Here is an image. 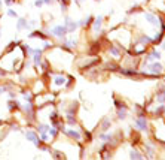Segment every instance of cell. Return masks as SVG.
Instances as JSON below:
<instances>
[{"label": "cell", "mask_w": 165, "mask_h": 160, "mask_svg": "<svg viewBox=\"0 0 165 160\" xmlns=\"http://www.w3.org/2000/svg\"><path fill=\"white\" fill-rule=\"evenodd\" d=\"M25 138H27V141L33 142L37 148H40V147H42V141L39 139V136H37V133H36V132H31V130L25 132Z\"/></svg>", "instance_id": "cell-1"}, {"label": "cell", "mask_w": 165, "mask_h": 160, "mask_svg": "<svg viewBox=\"0 0 165 160\" xmlns=\"http://www.w3.org/2000/svg\"><path fill=\"white\" fill-rule=\"evenodd\" d=\"M51 33L54 34V36H58V37L64 39L66 34H67V27L66 25H57V27H54V29L51 30Z\"/></svg>", "instance_id": "cell-2"}, {"label": "cell", "mask_w": 165, "mask_h": 160, "mask_svg": "<svg viewBox=\"0 0 165 160\" xmlns=\"http://www.w3.org/2000/svg\"><path fill=\"white\" fill-rule=\"evenodd\" d=\"M135 127H137L138 130H141V132L147 130V120H146L144 115H140V117L135 120Z\"/></svg>", "instance_id": "cell-3"}, {"label": "cell", "mask_w": 165, "mask_h": 160, "mask_svg": "<svg viewBox=\"0 0 165 160\" xmlns=\"http://www.w3.org/2000/svg\"><path fill=\"white\" fill-rule=\"evenodd\" d=\"M115 105H116V108H118V117H119L121 120H125V118H127V105L118 102V100L115 102Z\"/></svg>", "instance_id": "cell-4"}, {"label": "cell", "mask_w": 165, "mask_h": 160, "mask_svg": "<svg viewBox=\"0 0 165 160\" xmlns=\"http://www.w3.org/2000/svg\"><path fill=\"white\" fill-rule=\"evenodd\" d=\"M147 69H149L152 73H155V75H159L164 68H162V64H161L159 61H153V63H150V64L147 66Z\"/></svg>", "instance_id": "cell-5"}, {"label": "cell", "mask_w": 165, "mask_h": 160, "mask_svg": "<svg viewBox=\"0 0 165 160\" xmlns=\"http://www.w3.org/2000/svg\"><path fill=\"white\" fill-rule=\"evenodd\" d=\"M24 111H25V114L27 117L30 118V120H33L34 118V108H33V102H27L24 105Z\"/></svg>", "instance_id": "cell-6"}, {"label": "cell", "mask_w": 165, "mask_h": 160, "mask_svg": "<svg viewBox=\"0 0 165 160\" xmlns=\"http://www.w3.org/2000/svg\"><path fill=\"white\" fill-rule=\"evenodd\" d=\"M66 27H67V32H75L77 27H79V24L76 21H72L70 17H66Z\"/></svg>", "instance_id": "cell-7"}, {"label": "cell", "mask_w": 165, "mask_h": 160, "mask_svg": "<svg viewBox=\"0 0 165 160\" xmlns=\"http://www.w3.org/2000/svg\"><path fill=\"white\" fill-rule=\"evenodd\" d=\"M42 49H34L33 56H34V66L36 68H39V64H40V60H42Z\"/></svg>", "instance_id": "cell-8"}, {"label": "cell", "mask_w": 165, "mask_h": 160, "mask_svg": "<svg viewBox=\"0 0 165 160\" xmlns=\"http://www.w3.org/2000/svg\"><path fill=\"white\" fill-rule=\"evenodd\" d=\"M144 17H146V21H149V23H150V24H153V25H158V24L161 23V20H159V18H156L155 15H152V14H149V12H147V14H146Z\"/></svg>", "instance_id": "cell-9"}, {"label": "cell", "mask_w": 165, "mask_h": 160, "mask_svg": "<svg viewBox=\"0 0 165 160\" xmlns=\"http://www.w3.org/2000/svg\"><path fill=\"white\" fill-rule=\"evenodd\" d=\"M101 23H103V17H101V15H98L97 18H94V25H92V30L98 32L100 27H101Z\"/></svg>", "instance_id": "cell-10"}, {"label": "cell", "mask_w": 165, "mask_h": 160, "mask_svg": "<svg viewBox=\"0 0 165 160\" xmlns=\"http://www.w3.org/2000/svg\"><path fill=\"white\" fill-rule=\"evenodd\" d=\"M161 58V53L159 51H152L147 57H146V61H152V60H159Z\"/></svg>", "instance_id": "cell-11"}, {"label": "cell", "mask_w": 165, "mask_h": 160, "mask_svg": "<svg viewBox=\"0 0 165 160\" xmlns=\"http://www.w3.org/2000/svg\"><path fill=\"white\" fill-rule=\"evenodd\" d=\"M27 18H20L18 20V24H16V29H18V32H21L24 29H27Z\"/></svg>", "instance_id": "cell-12"}, {"label": "cell", "mask_w": 165, "mask_h": 160, "mask_svg": "<svg viewBox=\"0 0 165 160\" xmlns=\"http://www.w3.org/2000/svg\"><path fill=\"white\" fill-rule=\"evenodd\" d=\"M156 100H158V103H165V88H162V90H158Z\"/></svg>", "instance_id": "cell-13"}, {"label": "cell", "mask_w": 165, "mask_h": 160, "mask_svg": "<svg viewBox=\"0 0 165 160\" xmlns=\"http://www.w3.org/2000/svg\"><path fill=\"white\" fill-rule=\"evenodd\" d=\"M67 135L70 138H73V139H76V141H80V133L79 132H76V130H73V129H70V130H67Z\"/></svg>", "instance_id": "cell-14"}, {"label": "cell", "mask_w": 165, "mask_h": 160, "mask_svg": "<svg viewBox=\"0 0 165 160\" xmlns=\"http://www.w3.org/2000/svg\"><path fill=\"white\" fill-rule=\"evenodd\" d=\"M30 37H40L42 41H46V34H43L40 30H34L30 33Z\"/></svg>", "instance_id": "cell-15"}, {"label": "cell", "mask_w": 165, "mask_h": 160, "mask_svg": "<svg viewBox=\"0 0 165 160\" xmlns=\"http://www.w3.org/2000/svg\"><path fill=\"white\" fill-rule=\"evenodd\" d=\"M8 108H9V111H15V109H18L20 108V103L16 102V100H8Z\"/></svg>", "instance_id": "cell-16"}, {"label": "cell", "mask_w": 165, "mask_h": 160, "mask_svg": "<svg viewBox=\"0 0 165 160\" xmlns=\"http://www.w3.org/2000/svg\"><path fill=\"white\" fill-rule=\"evenodd\" d=\"M162 37H164V32L158 33L153 37V39H152V44H155V45H158V44H162V42H161V41H162Z\"/></svg>", "instance_id": "cell-17"}, {"label": "cell", "mask_w": 165, "mask_h": 160, "mask_svg": "<svg viewBox=\"0 0 165 160\" xmlns=\"http://www.w3.org/2000/svg\"><path fill=\"white\" fill-rule=\"evenodd\" d=\"M138 44H143V45L152 44V37H149V36H141V37H140V41H138Z\"/></svg>", "instance_id": "cell-18"}, {"label": "cell", "mask_w": 165, "mask_h": 160, "mask_svg": "<svg viewBox=\"0 0 165 160\" xmlns=\"http://www.w3.org/2000/svg\"><path fill=\"white\" fill-rule=\"evenodd\" d=\"M64 82H66V78H64V76H60V75H58V76H55V78H54V84H55V85H63Z\"/></svg>", "instance_id": "cell-19"}, {"label": "cell", "mask_w": 165, "mask_h": 160, "mask_svg": "<svg viewBox=\"0 0 165 160\" xmlns=\"http://www.w3.org/2000/svg\"><path fill=\"white\" fill-rule=\"evenodd\" d=\"M22 96H24V99L27 100V102H33V96H31V93L30 92H25V90H22Z\"/></svg>", "instance_id": "cell-20"}, {"label": "cell", "mask_w": 165, "mask_h": 160, "mask_svg": "<svg viewBox=\"0 0 165 160\" xmlns=\"http://www.w3.org/2000/svg\"><path fill=\"white\" fill-rule=\"evenodd\" d=\"M18 45H20V41H12L11 44L8 45V48H6V53H11L12 49H13L15 46H18Z\"/></svg>", "instance_id": "cell-21"}, {"label": "cell", "mask_w": 165, "mask_h": 160, "mask_svg": "<svg viewBox=\"0 0 165 160\" xmlns=\"http://www.w3.org/2000/svg\"><path fill=\"white\" fill-rule=\"evenodd\" d=\"M112 135H106V133H101L100 135V141H103V142H110L112 141Z\"/></svg>", "instance_id": "cell-22"}, {"label": "cell", "mask_w": 165, "mask_h": 160, "mask_svg": "<svg viewBox=\"0 0 165 160\" xmlns=\"http://www.w3.org/2000/svg\"><path fill=\"white\" fill-rule=\"evenodd\" d=\"M130 157H131V159H143V156H141L138 151H135V150H132L131 153H130Z\"/></svg>", "instance_id": "cell-23"}, {"label": "cell", "mask_w": 165, "mask_h": 160, "mask_svg": "<svg viewBox=\"0 0 165 160\" xmlns=\"http://www.w3.org/2000/svg\"><path fill=\"white\" fill-rule=\"evenodd\" d=\"M110 126H112V121H110L109 118H104V120H103V126H101V129H103V130H107Z\"/></svg>", "instance_id": "cell-24"}, {"label": "cell", "mask_w": 165, "mask_h": 160, "mask_svg": "<svg viewBox=\"0 0 165 160\" xmlns=\"http://www.w3.org/2000/svg\"><path fill=\"white\" fill-rule=\"evenodd\" d=\"M110 53H112V56H115V57H119V56H121V51H119L116 46H112V48H110Z\"/></svg>", "instance_id": "cell-25"}, {"label": "cell", "mask_w": 165, "mask_h": 160, "mask_svg": "<svg viewBox=\"0 0 165 160\" xmlns=\"http://www.w3.org/2000/svg\"><path fill=\"white\" fill-rule=\"evenodd\" d=\"M146 150H147V156L149 157H153L155 156V148L152 145H146Z\"/></svg>", "instance_id": "cell-26"}, {"label": "cell", "mask_w": 165, "mask_h": 160, "mask_svg": "<svg viewBox=\"0 0 165 160\" xmlns=\"http://www.w3.org/2000/svg\"><path fill=\"white\" fill-rule=\"evenodd\" d=\"M49 127L51 126H48V124H40V126H37V130H39L40 133H43V132H48V130H49Z\"/></svg>", "instance_id": "cell-27"}, {"label": "cell", "mask_w": 165, "mask_h": 160, "mask_svg": "<svg viewBox=\"0 0 165 160\" xmlns=\"http://www.w3.org/2000/svg\"><path fill=\"white\" fill-rule=\"evenodd\" d=\"M48 132H49V135L52 138H57V135H58V129H57V127H49Z\"/></svg>", "instance_id": "cell-28"}, {"label": "cell", "mask_w": 165, "mask_h": 160, "mask_svg": "<svg viewBox=\"0 0 165 160\" xmlns=\"http://www.w3.org/2000/svg\"><path fill=\"white\" fill-rule=\"evenodd\" d=\"M164 112H165V106H162V103H161V106H159V108H156L155 114H156V115H162Z\"/></svg>", "instance_id": "cell-29"}, {"label": "cell", "mask_w": 165, "mask_h": 160, "mask_svg": "<svg viewBox=\"0 0 165 160\" xmlns=\"http://www.w3.org/2000/svg\"><path fill=\"white\" fill-rule=\"evenodd\" d=\"M67 121H68L70 124H75V123H76V118L73 117V114H68V112H67Z\"/></svg>", "instance_id": "cell-30"}, {"label": "cell", "mask_w": 165, "mask_h": 160, "mask_svg": "<svg viewBox=\"0 0 165 160\" xmlns=\"http://www.w3.org/2000/svg\"><path fill=\"white\" fill-rule=\"evenodd\" d=\"M48 139H49V138H48V133H46V132H43V133L40 135V141H42V142H46Z\"/></svg>", "instance_id": "cell-31"}, {"label": "cell", "mask_w": 165, "mask_h": 160, "mask_svg": "<svg viewBox=\"0 0 165 160\" xmlns=\"http://www.w3.org/2000/svg\"><path fill=\"white\" fill-rule=\"evenodd\" d=\"M42 5H43V0H36L34 2V6L36 8H42Z\"/></svg>", "instance_id": "cell-32"}, {"label": "cell", "mask_w": 165, "mask_h": 160, "mask_svg": "<svg viewBox=\"0 0 165 160\" xmlns=\"http://www.w3.org/2000/svg\"><path fill=\"white\" fill-rule=\"evenodd\" d=\"M8 15H9V17H13V18H16V12L12 11V9H9V11H8Z\"/></svg>", "instance_id": "cell-33"}, {"label": "cell", "mask_w": 165, "mask_h": 160, "mask_svg": "<svg viewBox=\"0 0 165 160\" xmlns=\"http://www.w3.org/2000/svg\"><path fill=\"white\" fill-rule=\"evenodd\" d=\"M45 44H43V49H46V48H49V46H51V44H49V42H46V41H43Z\"/></svg>", "instance_id": "cell-34"}, {"label": "cell", "mask_w": 165, "mask_h": 160, "mask_svg": "<svg viewBox=\"0 0 165 160\" xmlns=\"http://www.w3.org/2000/svg\"><path fill=\"white\" fill-rule=\"evenodd\" d=\"M5 75H6V72H5V70H3V69L0 68V76H5Z\"/></svg>", "instance_id": "cell-35"}, {"label": "cell", "mask_w": 165, "mask_h": 160, "mask_svg": "<svg viewBox=\"0 0 165 160\" xmlns=\"http://www.w3.org/2000/svg\"><path fill=\"white\" fill-rule=\"evenodd\" d=\"M162 46H164V49H165V42H162Z\"/></svg>", "instance_id": "cell-36"}, {"label": "cell", "mask_w": 165, "mask_h": 160, "mask_svg": "<svg viewBox=\"0 0 165 160\" xmlns=\"http://www.w3.org/2000/svg\"><path fill=\"white\" fill-rule=\"evenodd\" d=\"M0 8H2V0H0Z\"/></svg>", "instance_id": "cell-37"}, {"label": "cell", "mask_w": 165, "mask_h": 160, "mask_svg": "<svg viewBox=\"0 0 165 160\" xmlns=\"http://www.w3.org/2000/svg\"><path fill=\"white\" fill-rule=\"evenodd\" d=\"M0 36H2V30H0Z\"/></svg>", "instance_id": "cell-38"}, {"label": "cell", "mask_w": 165, "mask_h": 160, "mask_svg": "<svg viewBox=\"0 0 165 160\" xmlns=\"http://www.w3.org/2000/svg\"><path fill=\"white\" fill-rule=\"evenodd\" d=\"M95 2H100V0H95Z\"/></svg>", "instance_id": "cell-39"}]
</instances>
